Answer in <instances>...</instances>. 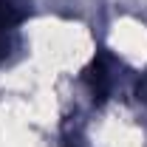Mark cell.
<instances>
[{
	"label": "cell",
	"mask_w": 147,
	"mask_h": 147,
	"mask_svg": "<svg viewBox=\"0 0 147 147\" xmlns=\"http://www.w3.org/2000/svg\"><path fill=\"white\" fill-rule=\"evenodd\" d=\"M14 23H17V17L11 14V9L0 3V54H3V37H6V31H9Z\"/></svg>",
	"instance_id": "6da1fadb"
}]
</instances>
